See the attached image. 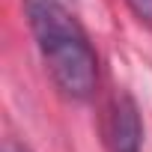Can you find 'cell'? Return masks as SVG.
I'll list each match as a JSON object with an SVG mask.
<instances>
[{
  "instance_id": "1",
  "label": "cell",
  "mask_w": 152,
  "mask_h": 152,
  "mask_svg": "<svg viewBox=\"0 0 152 152\" xmlns=\"http://www.w3.org/2000/svg\"><path fill=\"white\" fill-rule=\"evenodd\" d=\"M24 12L57 90L72 102L93 99L99 87V54L81 21L60 0H24Z\"/></svg>"
},
{
  "instance_id": "3",
  "label": "cell",
  "mask_w": 152,
  "mask_h": 152,
  "mask_svg": "<svg viewBox=\"0 0 152 152\" xmlns=\"http://www.w3.org/2000/svg\"><path fill=\"white\" fill-rule=\"evenodd\" d=\"M125 6L134 12V18L146 27H152V0H125Z\"/></svg>"
},
{
  "instance_id": "4",
  "label": "cell",
  "mask_w": 152,
  "mask_h": 152,
  "mask_svg": "<svg viewBox=\"0 0 152 152\" xmlns=\"http://www.w3.org/2000/svg\"><path fill=\"white\" fill-rule=\"evenodd\" d=\"M3 152H30L27 146H21V143H6L3 146Z\"/></svg>"
},
{
  "instance_id": "2",
  "label": "cell",
  "mask_w": 152,
  "mask_h": 152,
  "mask_svg": "<svg viewBox=\"0 0 152 152\" xmlns=\"http://www.w3.org/2000/svg\"><path fill=\"white\" fill-rule=\"evenodd\" d=\"M110 149L113 152H143V119L137 102L122 93L110 110Z\"/></svg>"
}]
</instances>
